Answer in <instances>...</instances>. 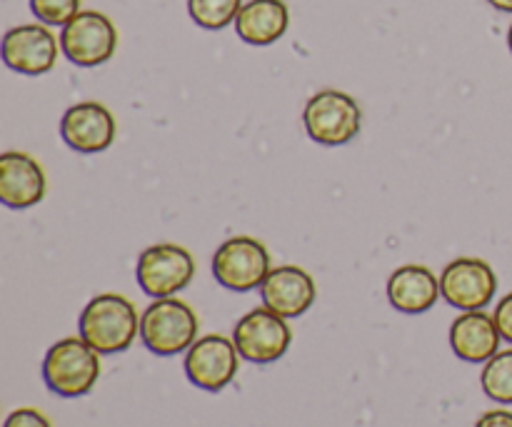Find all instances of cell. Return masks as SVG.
I'll use <instances>...</instances> for the list:
<instances>
[{"label": "cell", "instance_id": "obj_7", "mask_svg": "<svg viewBox=\"0 0 512 427\" xmlns=\"http://www.w3.org/2000/svg\"><path fill=\"white\" fill-rule=\"evenodd\" d=\"M270 270L273 265L268 248L250 235L225 240L213 255L215 280L233 293H250L260 288Z\"/></svg>", "mask_w": 512, "mask_h": 427}, {"label": "cell", "instance_id": "obj_10", "mask_svg": "<svg viewBox=\"0 0 512 427\" xmlns=\"http://www.w3.org/2000/svg\"><path fill=\"white\" fill-rule=\"evenodd\" d=\"M498 293V275L480 258H458L440 273V295L460 313L485 310Z\"/></svg>", "mask_w": 512, "mask_h": 427}, {"label": "cell", "instance_id": "obj_24", "mask_svg": "<svg viewBox=\"0 0 512 427\" xmlns=\"http://www.w3.org/2000/svg\"><path fill=\"white\" fill-rule=\"evenodd\" d=\"M488 3L500 13H512V0H488Z\"/></svg>", "mask_w": 512, "mask_h": 427}, {"label": "cell", "instance_id": "obj_8", "mask_svg": "<svg viewBox=\"0 0 512 427\" xmlns=\"http://www.w3.org/2000/svg\"><path fill=\"white\" fill-rule=\"evenodd\" d=\"M63 55L78 68H98L118 50V30L108 15L98 10H80L60 33Z\"/></svg>", "mask_w": 512, "mask_h": 427}, {"label": "cell", "instance_id": "obj_3", "mask_svg": "<svg viewBox=\"0 0 512 427\" xmlns=\"http://www.w3.org/2000/svg\"><path fill=\"white\" fill-rule=\"evenodd\" d=\"M200 320L195 310L180 298H158L140 315V340L160 358L188 353L198 340Z\"/></svg>", "mask_w": 512, "mask_h": 427}, {"label": "cell", "instance_id": "obj_6", "mask_svg": "<svg viewBox=\"0 0 512 427\" xmlns=\"http://www.w3.org/2000/svg\"><path fill=\"white\" fill-rule=\"evenodd\" d=\"M135 275L143 293L153 300L175 298L195 278V260L183 245L158 243L140 253Z\"/></svg>", "mask_w": 512, "mask_h": 427}, {"label": "cell", "instance_id": "obj_15", "mask_svg": "<svg viewBox=\"0 0 512 427\" xmlns=\"http://www.w3.org/2000/svg\"><path fill=\"white\" fill-rule=\"evenodd\" d=\"M498 323L485 310H468L450 325V348L460 360L473 365H485L495 353H500Z\"/></svg>", "mask_w": 512, "mask_h": 427}, {"label": "cell", "instance_id": "obj_5", "mask_svg": "<svg viewBox=\"0 0 512 427\" xmlns=\"http://www.w3.org/2000/svg\"><path fill=\"white\" fill-rule=\"evenodd\" d=\"M233 343L240 358L253 365L278 363L293 343V330L288 318L270 308H255L238 320L233 330Z\"/></svg>", "mask_w": 512, "mask_h": 427}, {"label": "cell", "instance_id": "obj_16", "mask_svg": "<svg viewBox=\"0 0 512 427\" xmlns=\"http://www.w3.org/2000/svg\"><path fill=\"white\" fill-rule=\"evenodd\" d=\"M440 295V278L428 265L410 263L395 270L388 280V300L405 315H420L435 308Z\"/></svg>", "mask_w": 512, "mask_h": 427}, {"label": "cell", "instance_id": "obj_9", "mask_svg": "<svg viewBox=\"0 0 512 427\" xmlns=\"http://www.w3.org/2000/svg\"><path fill=\"white\" fill-rule=\"evenodd\" d=\"M240 353L233 338L225 335H203L185 353V375L190 383L208 393H220L235 380L240 368Z\"/></svg>", "mask_w": 512, "mask_h": 427}, {"label": "cell", "instance_id": "obj_13", "mask_svg": "<svg viewBox=\"0 0 512 427\" xmlns=\"http://www.w3.org/2000/svg\"><path fill=\"white\" fill-rule=\"evenodd\" d=\"M260 298H263L265 308L293 320L313 308L315 298H318V285L308 270L298 268V265H278L260 285Z\"/></svg>", "mask_w": 512, "mask_h": 427}, {"label": "cell", "instance_id": "obj_1", "mask_svg": "<svg viewBox=\"0 0 512 427\" xmlns=\"http://www.w3.org/2000/svg\"><path fill=\"white\" fill-rule=\"evenodd\" d=\"M78 335L100 355L123 353L140 335V315L125 295H95L80 313Z\"/></svg>", "mask_w": 512, "mask_h": 427}, {"label": "cell", "instance_id": "obj_14", "mask_svg": "<svg viewBox=\"0 0 512 427\" xmlns=\"http://www.w3.org/2000/svg\"><path fill=\"white\" fill-rule=\"evenodd\" d=\"M48 180L43 165L28 153L0 155V203L10 210H28L45 198Z\"/></svg>", "mask_w": 512, "mask_h": 427}, {"label": "cell", "instance_id": "obj_20", "mask_svg": "<svg viewBox=\"0 0 512 427\" xmlns=\"http://www.w3.org/2000/svg\"><path fill=\"white\" fill-rule=\"evenodd\" d=\"M83 0H30V10L45 25H68L80 13Z\"/></svg>", "mask_w": 512, "mask_h": 427}, {"label": "cell", "instance_id": "obj_4", "mask_svg": "<svg viewBox=\"0 0 512 427\" xmlns=\"http://www.w3.org/2000/svg\"><path fill=\"white\" fill-rule=\"evenodd\" d=\"M303 125L310 140L325 148H340L355 140L363 128V110L353 95L325 88L308 100Z\"/></svg>", "mask_w": 512, "mask_h": 427}, {"label": "cell", "instance_id": "obj_18", "mask_svg": "<svg viewBox=\"0 0 512 427\" xmlns=\"http://www.w3.org/2000/svg\"><path fill=\"white\" fill-rule=\"evenodd\" d=\"M480 388L493 403L512 405V348L500 350L483 365Z\"/></svg>", "mask_w": 512, "mask_h": 427}, {"label": "cell", "instance_id": "obj_11", "mask_svg": "<svg viewBox=\"0 0 512 427\" xmlns=\"http://www.w3.org/2000/svg\"><path fill=\"white\" fill-rule=\"evenodd\" d=\"M60 43L50 25L25 23L15 25L3 38V60L10 70L23 75H45L55 68Z\"/></svg>", "mask_w": 512, "mask_h": 427}, {"label": "cell", "instance_id": "obj_21", "mask_svg": "<svg viewBox=\"0 0 512 427\" xmlns=\"http://www.w3.org/2000/svg\"><path fill=\"white\" fill-rule=\"evenodd\" d=\"M3 427H53L40 410L35 408H18L8 415Z\"/></svg>", "mask_w": 512, "mask_h": 427}, {"label": "cell", "instance_id": "obj_22", "mask_svg": "<svg viewBox=\"0 0 512 427\" xmlns=\"http://www.w3.org/2000/svg\"><path fill=\"white\" fill-rule=\"evenodd\" d=\"M495 323H498L500 335H503L505 343L512 345V293L500 298V303L495 305V313H493Z\"/></svg>", "mask_w": 512, "mask_h": 427}, {"label": "cell", "instance_id": "obj_19", "mask_svg": "<svg viewBox=\"0 0 512 427\" xmlns=\"http://www.w3.org/2000/svg\"><path fill=\"white\" fill-rule=\"evenodd\" d=\"M243 5V0H188V13L200 28L223 30L235 23Z\"/></svg>", "mask_w": 512, "mask_h": 427}, {"label": "cell", "instance_id": "obj_12", "mask_svg": "<svg viewBox=\"0 0 512 427\" xmlns=\"http://www.w3.org/2000/svg\"><path fill=\"white\" fill-rule=\"evenodd\" d=\"M118 125L113 113L98 100H83L70 105L60 118V138L75 153H103L113 145Z\"/></svg>", "mask_w": 512, "mask_h": 427}, {"label": "cell", "instance_id": "obj_17", "mask_svg": "<svg viewBox=\"0 0 512 427\" xmlns=\"http://www.w3.org/2000/svg\"><path fill=\"white\" fill-rule=\"evenodd\" d=\"M235 33L248 45H273L288 33L290 10L283 0H250L235 18Z\"/></svg>", "mask_w": 512, "mask_h": 427}, {"label": "cell", "instance_id": "obj_25", "mask_svg": "<svg viewBox=\"0 0 512 427\" xmlns=\"http://www.w3.org/2000/svg\"><path fill=\"white\" fill-rule=\"evenodd\" d=\"M508 48H510V53H512V23H510V30H508Z\"/></svg>", "mask_w": 512, "mask_h": 427}, {"label": "cell", "instance_id": "obj_2", "mask_svg": "<svg viewBox=\"0 0 512 427\" xmlns=\"http://www.w3.org/2000/svg\"><path fill=\"white\" fill-rule=\"evenodd\" d=\"M100 353L80 335L63 338L45 353L43 380L60 398H83L100 380Z\"/></svg>", "mask_w": 512, "mask_h": 427}, {"label": "cell", "instance_id": "obj_23", "mask_svg": "<svg viewBox=\"0 0 512 427\" xmlns=\"http://www.w3.org/2000/svg\"><path fill=\"white\" fill-rule=\"evenodd\" d=\"M475 427H512V413L505 408L488 410L485 415H480V420Z\"/></svg>", "mask_w": 512, "mask_h": 427}]
</instances>
